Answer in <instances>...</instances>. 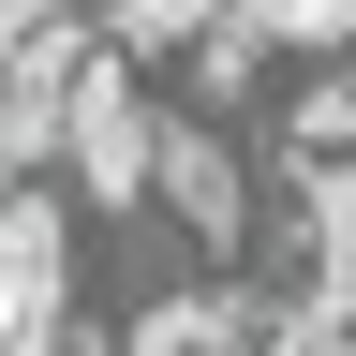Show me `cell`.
Instances as JSON below:
<instances>
[{
    "label": "cell",
    "instance_id": "obj_1",
    "mask_svg": "<svg viewBox=\"0 0 356 356\" xmlns=\"http://www.w3.org/2000/svg\"><path fill=\"white\" fill-rule=\"evenodd\" d=\"M267 208H282V163L252 149V119H208V104H163V163H149V222L178 267H208V282H238Z\"/></svg>",
    "mask_w": 356,
    "mask_h": 356
},
{
    "label": "cell",
    "instance_id": "obj_2",
    "mask_svg": "<svg viewBox=\"0 0 356 356\" xmlns=\"http://www.w3.org/2000/svg\"><path fill=\"white\" fill-rule=\"evenodd\" d=\"M149 163H163V74H134L119 44L74 74V119H60V193H74V222L104 238V222H149Z\"/></svg>",
    "mask_w": 356,
    "mask_h": 356
}]
</instances>
